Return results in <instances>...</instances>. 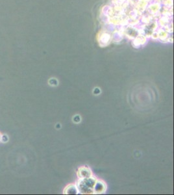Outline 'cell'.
Returning <instances> with one entry per match:
<instances>
[{
  "label": "cell",
  "mask_w": 174,
  "mask_h": 195,
  "mask_svg": "<svg viewBox=\"0 0 174 195\" xmlns=\"http://www.w3.org/2000/svg\"><path fill=\"white\" fill-rule=\"evenodd\" d=\"M65 194H76L77 193V189L74 185H71L67 187V188L65 189L64 191Z\"/></svg>",
  "instance_id": "277c9868"
},
{
  "label": "cell",
  "mask_w": 174,
  "mask_h": 195,
  "mask_svg": "<svg viewBox=\"0 0 174 195\" xmlns=\"http://www.w3.org/2000/svg\"><path fill=\"white\" fill-rule=\"evenodd\" d=\"M95 183V180L93 178L81 180L78 183L79 189L82 193H92Z\"/></svg>",
  "instance_id": "6da1fadb"
},
{
  "label": "cell",
  "mask_w": 174,
  "mask_h": 195,
  "mask_svg": "<svg viewBox=\"0 0 174 195\" xmlns=\"http://www.w3.org/2000/svg\"><path fill=\"white\" fill-rule=\"evenodd\" d=\"M78 175L81 178H89L91 175V172L89 169L83 167L79 169Z\"/></svg>",
  "instance_id": "7a4b0ae2"
},
{
  "label": "cell",
  "mask_w": 174,
  "mask_h": 195,
  "mask_svg": "<svg viewBox=\"0 0 174 195\" xmlns=\"http://www.w3.org/2000/svg\"><path fill=\"white\" fill-rule=\"evenodd\" d=\"M105 185L101 182H98L95 183L94 185V189L96 192V193H101L104 192L105 190Z\"/></svg>",
  "instance_id": "3957f363"
}]
</instances>
